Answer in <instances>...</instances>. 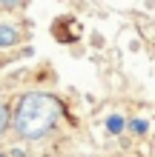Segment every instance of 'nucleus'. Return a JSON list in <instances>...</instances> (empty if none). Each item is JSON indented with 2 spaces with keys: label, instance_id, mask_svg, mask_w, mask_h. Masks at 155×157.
Wrapping results in <instances>:
<instances>
[{
  "label": "nucleus",
  "instance_id": "423d86ee",
  "mask_svg": "<svg viewBox=\"0 0 155 157\" xmlns=\"http://www.w3.org/2000/svg\"><path fill=\"white\" fill-rule=\"evenodd\" d=\"M132 128H135V132H147V123H144V120H135Z\"/></svg>",
  "mask_w": 155,
  "mask_h": 157
},
{
  "label": "nucleus",
  "instance_id": "0eeeda50",
  "mask_svg": "<svg viewBox=\"0 0 155 157\" xmlns=\"http://www.w3.org/2000/svg\"><path fill=\"white\" fill-rule=\"evenodd\" d=\"M0 157H9V154H6V151H3V149H0Z\"/></svg>",
  "mask_w": 155,
  "mask_h": 157
},
{
  "label": "nucleus",
  "instance_id": "f03ea898",
  "mask_svg": "<svg viewBox=\"0 0 155 157\" xmlns=\"http://www.w3.org/2000/svg\"><path fill=\"white\" fill-rule=\"evenodd\" d=\"M20 43V32L12 23H0V49H12Z\"/></svg>",
  "mask_w": 155,
  "mask_h": 157
},
{
  "label": "nucleus",
  "instance_id": "7ed1b4c3",
  "mask_svg": "<svg viewBox=\"0 0 155 157\" xmlns=\"http://www.w3.org/2000/svg\"><path fill=\"white\" fill-rule=\"evenodd\" d=\"M12 126V109H9L3 100H0V137L6 134V128Z\"/></svg>",
  "mask_w": 155,
  "mask_h": 157
},
{
  "label": "nucleus",
  "instance_id": "20e7f679",
  "mask_svg": "<svg viewBox=\"0 0 155 157\" xmlns=\"http://www.w3.org/2000/svg\"><path fill=\"white\" fill-rule=\"evenodd\" d=\"M106 126H109V132H115V134H118V132H124V120H121V117H109V123H106Z\"/></svg>",
  "mask_w": 155,
  "mask_h": 157
},
{
  "label": "nucleus",
  "instance_id": "f257e3e1",
  "mask_svg": "<svg viewBox=\"0 0 155 157\" xmlns=\"http://www.w3.org/2000/svg\"><path fill=\"white\" fill-rule=\"evenodd\" d=\"M60 120V103L58 97L46 91H29L17 100V109L12 112V126L17 137L23 140H43L49 132L58 128Z\"/></svg>",
  "mask_w": 155,
  "mask_h": 157
},
{
  "label": "nucleus",
  "instance_id": "39448f33",
  "mask_svg": "<svg viewBox=\"0 0 155 157\" xmlns=\"http://www.w3.org/2000/svg\"><path fill=\"white\" fill-rule=\"evenodd\" d=\"M20 3H23V0H0L3 9H14V6H20Z\"/></svg>",
  "mask_w": 155,
  "mask_h": 157
}]
</instances>
